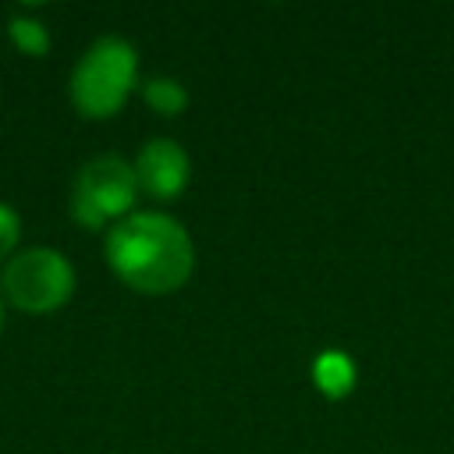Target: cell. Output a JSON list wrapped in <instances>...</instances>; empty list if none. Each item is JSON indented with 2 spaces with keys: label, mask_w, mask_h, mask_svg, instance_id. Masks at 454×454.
Here are the masks:
<instances>
[{
  "label": "cell",
  "mask_w": 454,
  "mask_h": 454,
  "mask_svg": "<svg viewBox=\"0 0 454 454\" xmlns=\"http://www.w3.org/2000/svg\"><path fill=\"white\" fill-rule=\"evenodd\" d=\"M4 298L21 312H53L74 291V270L57 248H25L18 252L0 277Z\"/></svg>",
  "instance_id": "277c9868"
},
{
  "label": "cell",
  "mask_w": 454,
  "mask_h": 454,
  "mask_svg": "<svg viewBox=\"0 0 454 454\" xmlns=\"http://www.w3.org/2000/svg\"><path fill=\"white\" fill-rule=\"evenodd\" d=\"M145 103L160 114V117H177L184 106H188V92L177 78H149L145 89H142Z\"/></svg>",
  "instance_id": "52a82bcc"
},
{
  "label": "cell",
  "mask_w": 454,
  "mask_h": 454,
  "mask_svg": "<svg viewBox=\"0 0 454 454\" xmlns=\"http://www.w3.org/2000/svg\"><path fill=\"white\" fill-rule=\"evenodd\" d=\"M0 326H4V305H0Z\"/></svg>",
  "instance_id": "30bf717a"
},
{
  "label": "cell",
  "mask_w": 454,
  "mask_h": 454,
  "mask_svg": "<svg viewBox=\"0 0 454 454\" xmlns=\"http://www.w3.org/2000/svg\"><path fill=\"white\" fill-rule=\"evenodd\" d=\"M110 270L142 294H170L195 270L188 231L167 213H128L106 231Z\"/></svg>",
  "instance_id": "6da1fadb"
},
{
  "label": "cell",
  "mask_w": 454,
  "mask_h": 454,
  "mask_svg": "<svg viewBox=\"0 0 454 454\" xmlns=\"http://www.w3.org/2000/svg\"><path fill=\"white\" fill-rule=\"evenodd\" d=\"M18 234H21V220H18V213H14L7 202H0V259L18 245Z\"/></svg>",
  "instance_id": "9c48e42d"
},
{
  "label": "cell",
  "mask_w": 454,
  "mask_h": 454,
  "mask_svg": "<svg viewBox=\"0 0 454 454\" xmlns=\"http://www.w3.org/2000/svg\"><path fill=\"white\" fill-rule=\"evenodd\" d=\"M138 78V53L121 35L96 39L71 71V103L82 117L106 121L131 96Z\"/></svg>",
  "instance_id": "7a4b0ae2"
},
{
  "label": "cell",
  "mask_w": 454,
  "mask_h": 454,
  "mask_svg": "<svg viewBox=\"0 0 454 454\" xmlns=\"http://www.w3.org/2000/svg\"><path fill=\"white\" fill-rule=\"evenodd\" d=\"M312 380L326 397H348L355 387V362L344 351H323L312 362Z\"/></svg>",
  "instance_id": "8992f818"
},
{
  "label": "cell",
  "mask_w": 454,
  "mask_h": 454,
  "mask_svg": "<svg viewBox=\"0 0 454 454\" xmlns=\"http://www.w3.org/2000/svg\"><path fill=\"white\" fill-rule=\"evenodd\" d=\"M7 32H11L14 46H18L21 53H28V57H39V53L50 50V32L43 28V21H32V18H11Z\"/></svg>",
  "instance_id": "ba28073f"
},
{
  "label": "cell",
  "mask_w": 454,
  "mask_h": 454,
  "mask_svg": "<svg viewBox=\"0 0 454 454\" xmlns=\"http://www.w3.org/2000/svg\"><path fill=\"white\" fill-rule=\"evenodd\" d=\"M131 167L138 188L149 192L153 199H177L192 177V160L174 138H149Z\"/></svg>",
  "instance_id": "5b68a950"
},
{
  "label": "cell",
  "mask_w": 454,
  "mask_h": 454,
  "mask_svg": "<svg viewBox=\"0 0 454 454\" xmlns=\"http://www.w3.org/2000/svg\"><path fill=\"white\" fill-rule=\"evenodd\" d=\"M135 195H138L135 167L114 153H103L78 170L71 188V216L82 227H106L110 220L117 223L128 216Z\"/></svg>",
  "instance_id": "3957f363"
}]
</instances>
